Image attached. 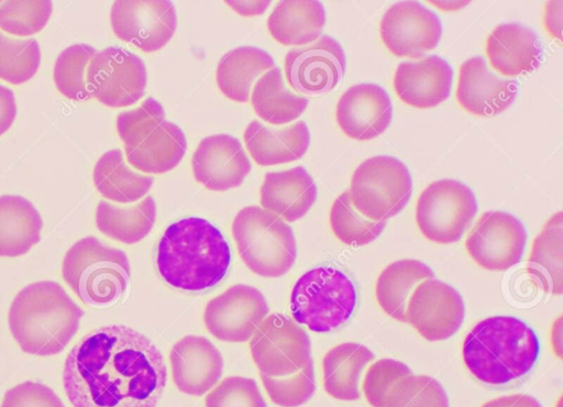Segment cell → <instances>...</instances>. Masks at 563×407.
I'll use <instances>...</instances> for the list:
<instances>
[{"mask_svg":"<svg viewBox=\"0 0 563 407\" xmlns=\"http://www.w3.org/2000/svg\"><path fill=\"white\" fill-rule=\"evenodd\" d=\"M0 407H65V405L52 388L30 381L7 391Z\"/></svg>","mask_w":563,"mask_h":407,"instance_id":"f6af8a7d","label":"cell"},{"mask_svg":"<svg viewBox=\"0 0 563 407\" xmlns=\"http://www.w3.org/2000/svg\"><path fill=\"white\" fill-rule=\"evenodd\" d=\"M268 310L266 299L257 288L236 284L208 301L203 321L207 330L221 341L246 342Z\"/></svg>","mask_w":563,"mask_h":407,"instance_id":"9a60e30c","label":"cell"},{"mask_svg":"<svg viewBox=\"0 0 563 407\" xmlns=\"http://www.w3.org/2000/svg\"><path fill=\"white\" fill-rule=\"evenodd\" d=\"M225 3L244 16L263 14L271 6V1H225Z\"/></svg>","mask_w":563,"mask_h":407,"instance_id":"681fc988","label":"cell"},{"mask_svg":"<svg viewBox=\"0 0 563 407\" xmlns=\"http://www.w3.org/2000/svg\"><path fill=\"white\" fill-rule=\"evenodd\" d=\"M16 102L13 91L0 85V135L7 132L15 117H16Z\"/></svg>","mask_w":563,"mask_h":407,"instance_id":"bcb514c9","label":"cell"},{"mask_svg":"<svg viewBox=\"0 0 563 407\" xmlns=\"http://www.w3.org/2000/svg\"><path fill=\"white\" fill-rule=\"evenodd\" d=\"M433 277L432 270L420 261L406 258L393 262L376 280V300L389 317L406 322V307L411 293L422 280Z\"/></svg>","mask_w":563,"mask_h":407,"instance_id":"836d02e7","label":"cell"},{"mask_svg":"<svg viewBox=\"0 0 563 407\" xmlns=\"http://www.w3.org/2000/svg\"><path fill=\"white\" fill-rule=\"evenodd\" d=\"M461 295L451 285L437 278L422 280L411 293L405 320L428 341L452 337L464 320Z\"/></svg>","mask_w":563,"mask_h":407,"instance_id":"4fadbf2b","label":"cell"},{"mask_svg":"<svg viewBox=\"0 0 563 407\" xmlns=\"http://www.w3.org/2000/svg\"><path fill=\"white\" fill-rule=\"evenodd\" d=\"M274 65L273 57L258 47H236L219 61L217 85L228 99L246 102L255 82Z\"/></svg>","mask_w":563,"mask_h":407,"instance_id":"4316f807","label":"cell"},{"mask_svg":"<svg viewBox=\"0 0 563 407\" xmlns=\"http://www.w3.org/2000/svg\"><path fill=\"white\" fill-rule=\"evenodd\" d=\"M539 340L522 320L494 316L477 322L466 334L462 356L478 381L500 385L527 374L539 355Z\"/></svg>","mask_w":563,"mask_h":407,"instance_id":"277c9868","label":"cell"},{"mask_svg":"<svg viewBox=\"0 0 563 407\" xmlns=\"http://www.w3.org/2000/svg\"><path fill=\"white\" fill-rule=\"evenodd\" d=\"M156 220V204L152 196L131 206L101 200L96 209V227L106 237L124 244L143 240Z\"/></svg>","mask_w":563,"mask_h":407,"instance_id":"1f68e13d","label":"cell"},{"mask_svg":"<svg viewBox=\"0 0 563 407\" xmlns=\"http://www.w3.org/2000/svg\"><path fill=\"white\" fill-rule=\"evenodd\" d=\"M374 360L363 344L345 342L329 350L322 360L324 391L339 400L360 398V380L364 369Z\"/></svg>","mask_w":563,"mask_h":407,"instance_id":"f1b7e54d","label":"cell"},{"mask_svg":"<svg viewBox=\"0 0 563 407\" xmlns=\"http://www.w3.org/2000/svg\"><path fill=\"white\" fill-rule=\"evenodd\" d=\"M244 143L258 165L272 166L301 158L309 147L310 132L303 121L277 129L253 120L244 131Z\"/></svg>","mask_w":563,"mask_h":407,"instance_id":"d4e9b609","label":"cell"},{"mask_svg":"<svg viewBox=\"0 0 563 407\" xmlns=\"http://www.w3.org/2000/svg\"><path fill=\"white\" fill-rule=\"evenodd\" d=\"M481 407H541V405L530 395L512 394L490 399Z\"/></svg>","mask_w":563,"mask_h":407,"instance_id":"c3c4849f","label":"cell"},{"mask_svg":"<svg viewBox=\"0 0 563 407\" xmlns=\"http://www.w3.org/2000/svg\"><path fill=\"white\" fill-rule=\"evenodd\" d=\"M325 24V11L320 1H282L267 20L275 41L285 46H302L314 42Z\"/></svg>","mask_w":563,"mask_h":407,"instance_id":"83f0119b","label":"cell"},{"mask_svg":"<svg viewBox=\"0 0 563 407\" xmlns=\"http://www.w3.org/2000/svg\"><path fill=\"white\" fill-rule=\"evenodd\" d=\"M93 184L106 199L118 204H133L145 197L154 179L128 166L119 148L102 154L93 168Z\"/></svg>","mask_w":563,"mask_h":407,"instance_id":"4dcf8cb0","label":"cell"},{"mask_svg":"<svg viewBox=\"0 0 563 407\" xmlns=\"http://www.w3.org/2000/svg\"><path fill=\"white\" fill-rule=\"evenodd\" d=\"M412 193V179L406 165L393 156H373L354 170L349 198L365 218L386 221L399 213Z\"/></svg>","mask_w":563,"mask_h":407,"instance_id":"ba28073f","label":"cell"},{"mask_svg":"<svg viewBox=\"0 0 563 407\" xmlns=\"http://www.w3.org/2000/svg\"><path fill=\"white\" fill-rule=\"evenodd\" d=\"M205 407H267L253 378L225 377L205 398Z\"/></svg>","mask_w":563,"mask_h":407,"instance_id":"ee69618b","label":"cell"},{"mask_svg":"<svg viewBox=\"0 0 563 407\" xmlns=\"http://www.w3.org/2000/svg\"><path fill=\"white\" fill-rule=\"evenodd\" d=\"M355 304L353 283L331 266L314 267L302 274L290 295L292 317L314 332H329L343 324Z\"/></svg>","mask_w":563,"mask_h":407,"instance_id":"52a82bcc","label":"cell"},{"mask_svg":"<svg viewBox=\"0 0 563 407\" xmlns=\"http://www.w3.org/2000/svg\"><path fill=\"white\" fill-rule=\"evenodd\" d=\"M164 120V108L153 97H147L135 109L119 113L117 131L124 143V148L134 146Z\"/></svg>","mask_w":563,"mask_h":407,"instance_id":"b9f144b4","label":"cell"},{"mask_svg":"<svg viewBox=\"0 0 563 407\" xmlns=\"http://www.w3.org/2000/svg\"><path fill=\"white\" fill-rule=\"evenodd\" d=\"M551 344L556 356L562 359V316H560L552 324Z\"/></svg>","mask_w":563,"mask_h":407,"instance_id":"f907efd6","label":"cell"},{"mask_svg":"<svg viewBox=\"0 0 563 407\" xmlns=\"http://www.w3.org/2000/svg\"><path fill=\"white\" fill-rule=\"evenodd\" d=\"M385 407H449V398L435 378L410 374L394 385Z\"/></svg>","mask_w":563,"mask_h":407,"instance_id":"f35d334b","label":"cell"},{"mask_svg":"<svg viewBox=\"0 0 563 407\" xmlns=\"http://www.w3.org/2000/svg\"><path fill=\"white\" fill-rule=\"evenodd\" d=\"M261 378L271 400L280 407H298L308 402L316 391L312 360L289 376L271 377L261 374Z\"/></svg>","mask_w":563,"mask_h":407,"instance_id":"60d3db41","label":"cell"},{"mask_svg":"<svg viewBox=\"0 0 563 407\" xmlns=\"http://www.w3.org/2000/svg\"><path fill=\"white\" fill-rule=\"evenodd\" d=\"M262 207L287 222L302 218L317 200V185L303 166L271 172L260 189Z\"/></svg>","mask_w":563,"mask_h":407,"instance_id":"cb8c5ba5","label":"cell"},{"mask_svg":"<svg viewBox=\"0 0 563 407\" xmlns=\"http://www.w3.org/2000/svg\"><path fill=\"white\" fill-rule=\"evenodd\" d=\"M53 11L51 1H5L0 4V29L16 36L42 31Z\"/></svg>","mask_w":563,"mask_h":407,"instance_id":"ab89813d","label":"cell"},{"mask_svg":"<svg viewBox=\"0 0 563 407\" xmlns=\"http://www.w3.org/2000/svg\"><path fill=\"white\" fill-rule=\"evenodd\" d=\"M527 232L522 222L504 211H487L465 240L471 258L482 268L501 272L521 261Z\"/></svg>","mask_w":563,"mask_h":407,"instance_id":"7c38bea8","label":"cell"},{"mask_svg":"<svg viewBox=\"0 0 563 407\" xmlns=\"http://www.w3.org/2000/svg\"><path fill=\"white\" fill-rule=\"evenodd\" d=\"M89 44H74L65 48L54 65V81L58 91L75 101H86L91 95L86 80V69L97 54Z\"/></svg>","mask_w":563,"mask_h":407,"instance_id":"d590c367","label":"cell"},{"mask_svg":"<svg viewBox=\"0 0 563 407\" xmlns=\"http://www.w3.org/2000/svg\"><path fill=\"white\" fill-rule=\"evenodd\" d=\"M345 54L333 37L290 50L285 56V76L299 95L320 96L334 89L345 72Z\"/></svg>","mask_w":563,"mask_h":407,"instance_id":"2e32d148","label":"cell"},{"mask_svg":"<svg viewBox=\"0 0 563 407\" xmlns=\"http://www.w3.org/2000/svg\"><path fill=\"white\" fill-rule=\"evenodd\" d=\"M563 215L559 211L545 222L534 238L528 271L538 277L545 290L562 295L563 282Z\"/></svg>","mask_w":563,"mask_h":407,"instance_id":"e575fe53","label":"cell"},{"mask_svg":"<svg viewBox=\"0 0 563 407\" xmlns=\"http://www.w3.org/2000/svg\"><path fill=\"white\" fill-rule=\"evenodd\" d=\"M41 51L35 38L16 40L0 31V79L12 85L29 81L37 72Z\"/></svg>","mask_w":563,"mask_h":407,"instance_id":"74e56055","label":"cell"},{"mask_svg":"<svg viewBox=\"0 0 563 407\" xmlns=\"http://www.w3.org/2000/svg\"><path fill=\"white\" fill-rule=\"evenodd\" d=\"M173 381L184 394L202 396L221 378L223 359L214 344L202 336H186L169 354Z\"/></svg>","mask_w":563,"mask_h":407,"instance_id":"44dd1931","label":"cell"},{"mask_svg":"<svg viewBox=\"0 0 563 407\" xmlns=\"http://www.w3.org/2000/svg\"><path fill=\"white\" fill-rule=\"evenodd\" d=\"M329 221L335 238L352 246L373 242L386 226V221H373L356 211L347 191L342 193L332 204Z\"/></svg>","mask_w":563,"mask_h":407,"instance_id":"8d00e7d4","label":"cell"},{"mask_svg":"<svg viewBox=\"0 0 563 407\" xmlns=\"http://www.w3.org/2000/svg\"><path fill=\"white\" fill-rule=\"evenodd\" d=\"M62 275L85 305L109 308L126 293L131 268L122 250L109 246L96 237H86L66 252Z\"/></svg>","mask_w":563,"mask_h":407,"instance_id":"5b68a950","label":"cell"},{"mask_svg":"<svg viewBox=\"0 0 563 407\" xmlns=\"http://www.w3.org/2000/svg\"><path fill=\"white\" fill-rule=\"evenodd\" d=\"M453 70L437 55L417 62H402L394 75V89L398 98L418 109L433 108L448 99Z\"/></svg>","mask_w":563,"mask_h":407,"instance_id":"7402d4cb","label":"cell"},{"mask_svg":"<svg viewBox=\"0 0 563 407\" xmlns=\"http://www.w3.org/2000/svg\"><path fill=\"white\" fill-rule=\"evenodd\" d=\"M379 34L393 55L419 58L435 48L442 26L438 15L419 2L400 1L382 16Z\"/></svg>","mask_w":563,"mask_h":407,"instance_id":"e0dca14e","label":"cell"},{"mask_svg":"<svg viewBox=\"0 0 563 407\" xmlns=\"http://www.w3.org/2000/svg\"><path fill=\"white\" fill-rule=\"evenodd\" d=\"M410 374L411 370L402 362L393 359L376 361L367 369L362 383L367 403L373 407H385L394 385Z\"/></svg>","mask_w":563,"mask_h":407,"instance_id":"7bdbcfd3","label":"cell"},{"mask_svg":"<svg viewBox=\"0 0 563 407\" xmlns=\"http://www.w3.org/2000/svg\"><path fill=\"white\" fill-rule=\"evenodd\" d=\"M250 351L261 374L289 376L311 360L307 332L292 319L272 314L258 326L250 341Z\"/></svg>","mask_w":563,"mask_h":407,"instance_id":"30bf717a","label":"cell"},{"mask_svg":"<svg viewBox=\"0 0 563 407\" xmlns=\"http://www.w3.org/2000/svg\"><path fill=\"white\" fill-rule=\"evenodd\" d=\"M86 80L91 97L111 108L136 103L144 95L147 73L144 62L122 47L98 52L87 67Z\"/></svg>","mask_w":563,"mask_h":407,"instance_id":"8fae6325","label":"cell"},{"mask_svg":"<svg viewBox=\"0 0 563 407\" xmlns=\"http://www.w3.org/2000/svg\"><path fill=\"white\" fill-rule=\"evenodd\" d=\"M230 262V248L222 233L198 217L172 223L157 248L161 277L172 287L186 292H200L218 284Z\"/></svg>","mask_w":563,"mask_h":407,"instance_id":"7a4b0ae2","label":"cell"},{"mask_svg":"<svg viewBox=\"0 0 563 407\" xmlns=\"http://www.w3.org/2000/svg\"><path fill=\"white\" fill-rule=\"evenodd\" d=\"M562 1H549L545 4L544 28L548 33L561 41L562 31Z\"/></svg>","mask_w":563,"mask_h":407,"instance_id":"7dc6e473","label":"cell"},{"mask_svg":"<svg viewBox=\"0 0 563 407\" xmlns=\"http://www.w3.org/2000/svg\"><path fill=\"white\" fill-rule=\"evenodd\" d=\"M335 119L342 132L366 141L382 134L393 119V105L387 91L375 84L350 87L339 99Z\"/></svg>","mask_w":563,"mask_h":407,"instance_id":"d6986e66","label":"cell"},{"mask_svg":"<svg viewBox=\"0 0 563 407\" xmlns=\"http://www.w3.org/2000/svg\"><path fill=\"white\" fill-rule=\"evenodd\" d=\"M485 48L492 68L507 77L533 72L542 57V45L537 34L519 23L495 28Z\"/></svg>","mask_w":563,"mask_h":407,"instance_id":"603a6c76","label":"cell"},{"mask_svg":"<svg viewBox=\"0 0 563 407\" xmlns=\"http://www.w3.org/2000/svg\"><path fill=\"white\" fill-rule=\"evenodd\" d=\"M516 80L494 75L485 59L472 57L460 66L456 99L460 107L478 117H492L508 109L517 96Z\"/></svg>","mask_w":563,"mask_h":407,"instance_id":"ffe728a7","label":"cell"},{"mask_svg":"<svg viewBox=\"0 0 563 407\" xmlns=\"http://www.w3.org/2000/svg\"><path fill=\"white\" fill-rule=\"evenodd\" d=\"M232 234L244 264L262 277H280L294 265L297 244L292 229L277 215L258 206L240 210Z\"/></svg>","mask_w":563,"mask_h":407,"instance_id":"8992f818","label":"cell"},{"mask_svg":"<svg viewBox=\"0 0 563 407\" xmlns=\"http://www.w3.org/2000/svg\"><path fill=\"white\" fill-rule=\"evenodd\" d=\"M187 150L184 132L164 120L140 142L124 148L128 163L143 174H163L175 168Z\"/></svg>","mask_w":563,"mask_h":407,"instance_id":"484cf974","label":"cell"},{"mask_svg":"<svg viewBox=\"0 0 563 407\" xmlns=\"http://www.w3.org/2000/svg\"><path fill=\"white\" fill-rule=\"evenodd\" d=\"M167 383L157 346L124 324L98 328L69 351L63 385L74 407H156Z\"/></svg>","mask_w":563,"mask_h":407,"instance_id":"6da1fadb","label":"cell"},{"mask_svg":"<svg viewBox=\"0 0 563 407\" xmlns=\"http://www.w3.org/2000/svg\"><path fill=\"white\" fill-rule=\"evenodd\" d=\"M41 215L26 198L0 196V256L18 257L27 253L41 239Z\"/></svg>","mask_w":563,"mask_h":407,"instance_id":"f546056e","label":"cell"},{"mask_svg":"<svg viewBox=\"0 0 563 407\" xmlns=\"http://www.w3.org/2000/svg\"><path fill=\"white\" fill-rule=\"evenodd\" d=\"M191 167L195 179L213 191L240 186L252 169L242 143L223 133L200 141L192 154Z\"/></svg>","mask_w":563,"mask_h":407,"instance_id":"ac0fdd59","label":"cell"},{"mask_svg":"<svg viewBox=\"0 0 563 407\" xmlns=\"http://www.w3.org/2000/svg\"><path fill=\"white\" fill-rule=\"evenodd\" d=\"M251 103L265 122L282 125L298 119L308 106V99L292 91L285 82L279 67L266 72L254 85Z\"/></svg>","mask_w":563,"mask_h":407,"instance_id":"d6a6232c","label":"cell"},{"mask_svg":"<svg viewBox=\"0 0 563 407\" xmlns=\"http://www.w3.org/2000/svg\"><path fill=\"white\" fill-rule=\"evenodd\" d=\"M110 22L117 37L142 52L152 53L172 40L177 15L173 2L167 0L115 1Z\"/></svg>","mask_w":563,"mask_h":407,"instance_id":"5bb4252c","label":"cell"},{"mask_svg":"<svg viewBox=\"0 0 563 407\" xmlns=\"http://www.w3.org/2000/svg\"><path fill=\"white\" fill-rule=\"evenodd\" d=\"M477 212V201L470 187L454 179H440L418 197L416 223L431 242L459 241Z\"/></svg>","mask_w":563,"mask_h":407,"instance_id":"9c48e42d","label":"cell"},{"mask_svg":"<svg viewBox=\"0 0 563 407\" xmlns=\"http://www.w3.org/2000/svg\"><path fill=\"white\" fill-rule=\"evenodd\" d=\"M84 314L62 285L40 280L23 287L14 296L8 322L23 352L51 356L62 352L70 342Z\"/></svg>","mask_w":563,"mask_h":407,"instance_id":"3957f363","label":"cell"}]
</instances>
